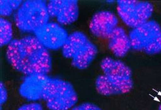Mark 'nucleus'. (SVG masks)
I'll use <instances>...</instances> for the list:
<instances>
[{"label": "nucleus", "instance_id": "1", "mask_svg": "<svg viewBox=\"0 0 161 110\" xmlns=\"http://www.w3.org/2000/svg\"><path fill=\"white\" fill-rule=\"evenodd\" d=\"M6 57L14 69L27 76L46 75L51 70L50 55L35 37L13 40L8 46Z\"/></svg>", "mask_w": 161, "mask_h": 110}, {"label": "nucleus", "instance_id": "2", "mask_svg": "<svg viewBox=\"0 0 161 110\" xmlns=\"http://www.w3.org/2000/svg\"><path fill=\"white\" fill-rule=\"evenodd\" d=\"M103 74L96 81L97 91L103 95L125 93L133 87L131 69L124 63L110 57L101 62Z\"/></svg>", "mask_w": 161, "mask_h": 110}, {"label": "nucleus", "instance_id": "3", "mask_svg": "<svg viewBox=\"0 0 161 110\" xmlns=\"http://www.w3.org/2000/svg\"><path fill=\"white\" fill-rule=\"evenodd\" d=\"M97 53L96 46L83 33L75 32L69 35L62 48V54L72 60V65L80 70L87 68Z\"/></svg>", "mask_w": 161, "mask_h": 110}, {"label": "nucleus", "instance_id": "4", "mask_svg": "<svg viewBox=\"0 0 161 110\" xmlns=\"http://www.w3.org/2000/svg\"><path fill=\"white\" fill-rule=\"evenodd\" d=\"M50 110H68L78 102L77 93L68 82L48 78L42 95Z\"/></svg>", "mask_w": 161, "mask_h": 110}, {"label": "nucleus", "instance_id": "5", "mask_svg": "<svg viewBox=\"0 0 161 110\" xmlns=\"http://www.w3.org/2000/svg\"><path fill=\"white\" fill-rule=\"evenodd\" d=\"M49 17L47 4L44 1L29 0L22 3L14 19L19 29L29 32L48 23Z\"/></svg>", "mask_w": 161, "mask_h": 110}, {"label": "nucleus", "instance_id": "6", "mask_svg": "<svg viewBox=\"0 0 161 110\" xmlns=\"http://www.w3.org/2000/svg\"><path fill=\"white\" fill-rule=\"evenodd\" d=\"M132 49L155 54L161 52V28L155 21H147L129 34Z\"/></svg>", "mask_w": 161, "mask_h": 110}, {"label": "nucleus", "instance_id": "7", "mask_svg": "<svg viewBox=\"0 0 161 110\" xmlns=\"http://www.w3.org/2000/svg\"><path fill=\"white\" fill-rule=\"evenodd\" d=\"M117 11L123 22L135 28L148 21L153 14V7L148 2L120 0L117 1Z\"/></svg>", "mask_w": 161, "mask_h": 110}, {"label": "nucleus", "instance_id": "8", "mask_svg": "<svg viewBox=\"0 0 161 110\" xmlns=\"http://www.w3.org/2000/svg\"><path fill=\"white\" fill-rule=\"evenodd\" d=\"M34 32L40 43L46 49L51 50L62 48L68 37L66 30L53 22L47 23Z\"/></svg>", "mask_w": 161, "mask_h": 110}, {"label": "nucleus", "instance_id": "9", "mask_svg": "<svg viewBox=\"0 0 161 110\" xmlns=\"http://www.w3.org/2000/svg\"><path fill=\"white\" fill-rule=\"evenodd\" d=\"M50 16L55 18L58 23L68 25L75 22L79 14L78 1L75 0H52L47 4Z\"/></svg>", "mask_w": 161, "mask_h": 110}, {"label": "nucleus", "instance_id": "10", "mask_svg": "<svg viewBox=\"0 0 161 110\" xmlns=\"http://www.w3.org/2000/svg\"><path fill=\"white\" fill-rule=\"evenodd\" d=\"M118 19L109 11H100L96 13L90 22V30L96 37L107 38L117 27Z\"/></svg>", "mask_w": 161, "mask_h": 110}, {"label": "nucleus", "instance_id": "11", "mask_svg": "<svg viewBox=\"0 0 161 110\" xmlns=\"http://www.w3.org/2000/svg\"><path fill=\"white\" fill-rule=\"evenodd\" d=\"M49 77L45 74L27 76L20 85V95L29 101H36L42 98V95Z\"/></svg>", "mask_w": 161, "mask_h": 110}, {"label": "nucleus", "instance_id": "12", "mask_svg": "<svg viewBox=\"0 0 161 110\" xmlns=\"http://www.w3.org/2000/svg\"><path fill=\"white\" fill-rule=\"evenodd\" d=\"M108 47L114 54L118 57H123L126 54L131 47L129 36L125 30L117 27L108 38Z\"/></svg>", "mask_w": 161, "mask_h": 110}, {"label": "nucleus", "instance_id": "13", "mask_svg": "<svg viewBox=\"0 0 161 110\" xmlns=\"http://www.w3.org/2000/svg\"><path fill=\"white\" fill-rule=\"evenodd\" d=\"M13 38V28L11 23L4 18H0V44L1 46L9 45Z\"/></svg>", "mask_w": 161, "mask_h": 110}, {"label": "nucleus", "instance_id": "14", "mask_svg": "<svg viewBox=\"0 0 161 110\" xmlns=\"http://www.w3.org/2000/svg\"><path fill=\"white\" fill-rule=\"evenodd\" d=\"M22 1H0V14L3 16H10L16 9H19Z\"/></svg>", "mask_w": 161, "mask_h": 110}, {"label": "nucleus", "instance_id": "15", "mask_svg": "<svg viewBox=\"0 0 161 110\" xmlns=\"http://www.w3.org/2000/svg\"><path fill=\"white\" fill-rule=\"evenodd\" d=\"M72 110H102L97 105L90 103H85L80 105L77 107L73 108Z\"/></svg>", "mask_w": 161, "mask_h": 110}, {"label": "nucleus", "instance_id": "16", "mask_svg": "<svg viewBox=\"0 0 161 110\" xmlns=\"http://www.w3.org/2000/svg\"><path fill=\"white\" fill-rule=\"evenodd\" d=\"M18 110H43V108L40 104L34 103L24 105L20 107Z\"/></svg>", "mask_w": 161, "mask_h": 110}, {"label": "nucleus", "instance_id": "17", "mask_svg": "<svg viewBox=\"0 0 161 110\" xmlns=\"http://www.w3.org/2000/svg\"><path fill=\"white\" fill-rule=\"evenodd\" d=\"M8 98V92L6 91V88L4 87V84L2 82H1L0 85V102L1 105H3L4 103L6 102Z\"/></svg>", "mask_w": 161, "mask_h": 110}, {"label": "nucleus", "instance_id": "18", "mask_svg": "<svg viewBox=\"0 0 161 110\" xmlns=\"http://www.w3.org/2000/svg\"><path fill=\"white\" fill-rule=\"evenodd\" d=\"M159 110H161V105L159 106Z\"/></svg>", "mask_w": 161, "mask_h": 110}]
</instances>
